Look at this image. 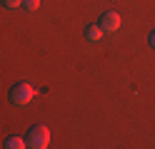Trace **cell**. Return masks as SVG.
I'll return each instance as SVG.
<instances>
[{
    "mask_svg": "<svg viewBox=\"0 0 155 149\" xmlns=\"http://www.w3.org/2000/svg\"><path fill=\"white\" fill-rule=\"evenodd\" d=\"M150 47H155V30L150 33Z\"/></svg>",
    "mask_w": 155,
    "mask_h": 149,
    "instance_id": "8",
    "label": "cell"
},
{
    "mask_svg": "<svg viewBox=\"0 0 155 149\" xmlns=\"http://www.w3.org/2000/svg\"><path fill=\"white\" fill-rule=\"evenodd\" d=\"M50 144V129L45 124H35L30 132H28V147H35V149H45Z\"/></svg>",
    "mask_w": 155,
    "mask_h": 149,
    "instance_id": "1",
    "label": "cell"
},
{
    "mask_svg": "<svg viewBox=\"0 0 155 149\" xmlns=\"http://www.w3.org/2000/svg\"><path fill=\"white\" fill-rule=\"evenodd\" d=\"M5 147H8V149H25L28 142H25V139H20V137H8Z\"/></svg>",
    "mask_w": 155,
    "mask_h": 149,
    "instance_id": "5",
    "label": "cell"
},
{
    "mask_svg": "<svg viewBox=\"0 0 155 149\" xmlns=\"http://www.w3.org/2000/svg\"><path fill=\"white\" fill-rule=\"evenodd\" d=\"M5 8H23V0H3Z\"/></svg>",
    "mask_w": 155,
    "mask_h": 149,
    "instance_id": "7",
    "label": "cell"
},
{
    "mask_svg": "<svg viewBox=\"0 0 155 149\" xmlns=\"http://www.w3.org/2000/svg\"><path fill=\"white\" fill-rule=\"evenodd\" d=\"M85 37L93 40V42H98V40L103 37V27H100V25H88V30H85Z\"/></svg>",
    "mask_w": 155,
    "mask_h": 149,
    "instance_id": "4",
    "label": "cell"
},
{
    "mask_svg": "<svg viewBox=\"0 0 155 149\" xmlns=\"http://www.w3.org/2000/svg\"><path fill=\"white\" fill-rule=\"evenodd\" d=\"M123 25V20H120V15L118 13H105L103 17H100V27H103V33H115V30H118Z\"/></svg>",
    "mask_w": 155,
    "mask_h": 149,
    "instance_id": "3",
    "label": "cell"
},
{
    "mask_svg": "<svg viewBox=\"0 0 155 149\" xmlns=\"http://www.w3.org/2000/svg\"><path fill=\"white\" fill-rule=\"evenodd\" d=\"M38 5H40V0H23L25 10H38Z\"/></svg>",
    "mask_w": 155,
    "mask_h": 149,
    "instance_id": "6",
    "label": "cell"
},
{
    "mask_svg": "<svg viewBox=\"0 0 155 149\" xmlns=\"http://www.w3.org/2000/svg\"><path fill=\"white\" fill-rule=\"evenodd\" d=\"M33 97H35V89L28 85V82L13 85V89H10V102H13V104H28Z\"/></svg>",
    "mask_w": 155,
    "mask_h": 149,
    "instance_id": "2",
    "label": "cell"
}]
</instances>
